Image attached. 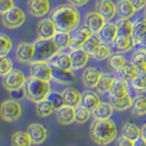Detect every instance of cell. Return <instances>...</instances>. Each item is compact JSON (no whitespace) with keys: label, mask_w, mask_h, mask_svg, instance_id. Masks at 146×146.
Listing matches in <instances>:
<instances>
[{"label":"cell","mask_w":146,"mask_h":146,"mask_svg":"<svg viewBox=\"0 0 146 146\" xmlns=\"http://www.w3.org/2000/svg\"><path fill=\"white\" fill-rule=\"evenodd\" d=\"M113 107L109 102H102L98 105L91 114L95 118V120H109L111 119L113 113Z\"/></svg>","instance_id":"cell-25"},{"label":"cell","mask_w":146,"mask_h":146,"mask_svg":"<svg viewBox=\"0 0 146 146\" xmlns=\"http://www.w3.org/2000/svg\"><path fill=\"white\" fill-rule=\"evenodd\" d=\"M115 146H133V141L121 135L116 140Z\"/></svg>","instance_id":"cell-48"},{"label":"cell","mask_w":146,"mask_h":146,"mask_svg":"<svg viewBox=\"0 0 146 146\" xmlns=\"http://www.w3.org/2000/svg\"><path fill=\"white\" fill-rule=\"evenodd\" d=\"M56 32L57 29L50 18L41 19L36 26V33H38V38L52 39Z\"/></svg>","instance_id":"cell-15"},{"label":"cell","mask_w":146,"mask_h":146,"mask_svg":"<svg viewBox=\"0 0 146 146\" xmlns=\"http://www.w3.org/2000/svg\"><path fill=\"white\" fill-rule=\"evenodd\" d=\"M100 103V99L97 92L90 90H87L82 92L80 104L88 109L90 112H92L98 107V105Z\"/></svg>","instance_id":"cell-21"},{"label":"cell","mask_w":146,"mask_h":146,"mask_svg":"<svg viewBox=\"0 0 146 146\" xmlns=\"http://www.w3.org/2000/svg\"><path fill=\"white\" fill-rule=\"evenodd\" d=\"M125 63H126V58L121 53H115L113 55H111V57L109 58L110 68L117 72L121 70Z\"/></svg>","instance_id":"cell-41"},{"label":"cell","mask_w":146,"mask_h":146,"mask_svg":"<svg viewBox=\"0 0 146 146\" xmlns=\"http://www.w3.org/2000/svg\"><path fill=\"white\" fill-rule=\"evenodd\" d=\"M68 1L70 2V4L72 5V6H74L76 7H80L88 4L89 0H68Z\"/></svg>","instance_id":"cell-50"},{"label":"cell","mask_w":146,"mask_h":146,"mask_svg":"<svg viewBox=\"0 0 146 146\" xmlns=\"http://www.w3.org/2000/svg\"><path fill=\"white\" fill-rule=\"evenodd\" d=\"M110 96L111 97H123L129 94V83L128 81L121 78H115L113 83L109 91Z\"/></svg>","instance_id":"cell-22"},{"label":"cell","mask_w":146,"mask_h":146,"mask_svg":"<svg viewBox=\"0 0 146 146\" xmlns=\"http://www.w3.org/2000/svg\"><path fill=\"white\" fill-rule=\"evenodd\" d=\"M23 88L25 91V98L32 102L38 103L40 100L47 98L50 91V84L49 81L42 80L30 76L27 78L26 83Z\"/></svg>","instance_id":"cell-3"},{"label":"cell","mask_w":146,"mask_h":146,"mask_svg":"<svg viewBox=\"0 0 146 146\" xmlns=\"http://www.w3.org/2000/svg\"><path fill=\"white\" fill-rule=\"evenodd\" d=\"M15 7L13 0H0V14H4Z\"/></svg>","instance_id":"cell-47"},{"label":"cell","mask_w":146,"mask_h":146,"mask_svg":"<svg viewBox=\"0 0 146 146\" xmlns=\"http://www.w3.org/2000/svg\"><path fill=\"white\" fill-rule=\"evenodd\" d=\"M33 44L35 48L34 60L49 62L60 51L52 39L38 38Z\"/></svg>","instance_id":"cell-4"},{"label":"cell","mask_w":146,"mask_h":146,"mask_svg":"<svg viewBox=\"0 0 146 146\" xmlns=\"http://www.w3.org/2000/svg\"><path fill=\"white\" fill-rule=\"evenodd\" d=\"M57 120L62 125H70L75 121L74 108L64 105L57 111Z\"/></svg>","instance_id":"cell-23"},{"label":"cell","mask_w":146,"mask_h":146,"mask_svg":"<svg viewBox=\"0 0 146 146\" xmlns=\"http://www.w3.org/2000/svg\"><path fill=\"white\" fill-rule=\"evenodd\" d=\"M98 36L102 41V43L105 44H113L116 36L118 35V27L116 23L107 22L102 27V29L100 30L97 34Z\"/></svg>","instance_id":"cell-19"},{"label":"cell","mask_w":146,"mask_h":146,"mask_svg":"<svg viewBox=\"0 0 146 146\" xmlns=\"http://www.w3.org/2000/svg\"><path fill=\"white\" fill-rule=\"evenodd\" d=\"M27 9L35 17H42L50 10L49 0H29Z\"/></svg>","instance_id":"cell-13"},{"label":"cell","mask_w":146,"mask_h":146,"mask_svg":"<svg viewBox=\"0 0 146 146\" xmlns=\"http://www.w3.org/2000/svg\"><path fill=\"white\" fill-rule=\"evenodd\" d=\"M71 60V68L72 70H80L83 68L89 61L90 55L85 52L82 48L70 50L68 53Z\"/></svg>","instance_id":"cell-16"},{"label":"cell","mask_w":146,"mask_h":146,"mask_svg":"<svg viewBox=\"0 0 146 146\" xmlns=\"http://www.w3.org/2000/svg\"><path fill=\"white\" fill-rule=\"evenodd\" d=\"M55 111L52 104L47 99L40 100L39 102L36 103V115L40 118H46L50 116Z\"/></svg>","instance_id":"cell-36"},{"label":"cell","mask_w":146,"mask_h":146,"mask_svg":"<svg viewBox=\"0 0 146 146\" xmlns=\"http://www.w3.org/2000/svg\"><path fill=\"white\" fill-rule=\"evenodd\" d=\"M144 76H145V80H146V73L144 74ZM144 92H146V89H145V90H144Z\"/></svg>","instance_id":"cell-55"},{"label":"cell","mask_w":146,"mask_h":146,"mask_svg":"<svg viewBox=\"0 0 146 146\" xmlns=\"http://www.w3.org/2000/svg\"><path fill=\"white\" fill-rule=\"evenodd\" d=\"M131 85L132 89L140 91V92H144L146 89V80H145V76L143 73H139L135 78H133L131 80Z\"/></svg>","instance_id":"cell-45"},{"label":"cell","mask_w":146,"mask_h":146,"mask_svg":"<svg viewBox=\"0 0 146 146\" xmlns=\"http://www.w3.org/2000/svg\"><path fill=\"white\" fill-rule=\"evenodd\" d=\"M116 25L118 27V34L119 35L131 36L133 23H132L130 19L120 18V19L116 22Z\"/></svg>","instance_id":"cell-42"},{"label":"cell","mask_w":146,"mask_h":146,"mask_svg":"<svg viewBox=\"0 0 146 146\" xmlns=\"http://www.w3.org/2000/svg\"><path fill=\"white\" fill-rule=\"evenodd\" d=\"M74 111H75V122H77L78 124H84V123H86L90 120L91 112L87 108L82 106L81 104L74 108Z\"/></svg>","instance_id":"cell-39"},{"label":"cell","mask_w":146,"mask_h":146,"mask_svg":"<svg viewBox=\"0 0 146 146\" xmlns=\"http://www.w3.org/2000/svg\"><path fill=\"white\" fill-rule=\"evenodd\" d=\"M26 80L27 78L24 73L20 70L13 68L10 72L3 77L2 84L5 89L11 92V91L22 89L26 83Z\"/></svg>","instance_id":"cell-6"},{"label":"cell","mask_w":146,"mask_h":146,"mask_svg":"<svg viewBox=\"0 0 146 146\" xmlns=\"http://www.w3.org/2000/svg\"><path fill=\"white\" fill-rule=\"evenodd\" d=\"M106 20L96 11H90L86 14L84 17V25L89 27L94 34H98L105 25Z\"/></svg>","instance_id":"cell-18"},{"label":"cell","mask_w":146,"mask_h":146,"mask_svg":"<svg viewBox=\"0 0 146 146\" xmlns=\"http://www.w3.org/2000/svg\"><path fill=\"white\" fill-rule=\"evenodd\" d=\"M118 73L119 76L121 79L127 81H131L133 78H135L139 74V70L134 64L131 61V62H126L121 70L118 71Z\"/></svg>","instance_id":"cell-32"},{"label":"cell","mask_w":146,"mask_h":146,"mask_svg":"<svg viewBox=\"0 0 146 146\" xmlns=\"http://www.w3.org/2000/svg\"><path fill=\"white\" fill-rule=\"evenodd\" d=\"M113 46L118 51L126 52L135 47V41L131 36L125 35H117L115 40L113 42Z\"/></svg>","instance_id":"cell-24"},{"label":"cell","mask_w":146,"mask_h":146,"mask_svg":"<svg viewBox=\"0 0 146 146\" xmlns=\"http://www.w3.org/2000/svg\"><path fill=\"white\" fill-rule=\"evenodd\" d=\"M27 132L29 133L32 143L35 145H38L43 143L48 137V130L44 125L40 123H31L27 127Z\"/></svg>","instance_id":"cell-10"},{"label":"cell","mask_w":146,"mask_h":146,"mask_svg":"<svg viewBox=\"0 0 146 146\" xmlns=\"http://www.w3.org/2000/svg\"><path fill=\"white\" fill-rule=\"evenodd\" d=\"M12 146H31L32 141L27 131H16L11 137Z\"/></svg>","instance_id":"cell-35"},{"label":"cell","mask_w":146,"mask_h":146,"mask_svg":"<svg viewBox=\"0 0 146 146\" xmlns=\"http://www.w3.org/2000/svg\"><path fill=\"white\" fill-rule=\"evenodd\" d=\"M141 136L146 140V123L143 125V127H141Z\"/></svg>","instance_id":"cell-53"},{"label":"cell","mask_w":146,"mask_h":146,"mask_svg":"<svg viewBox=\"0 0 146 146\" xmlns=\"http://www.w3.org/2000/svg\"><path fill=\"white\" fill-rule=\"evenodd\" d=\"M121 134L126 138L135 141L141 137V129L132 122H127L121 129Z\"/></svg>","instance_id":"cell-34"},{"label":"cell","mask_w":146,"mask_h":146,"mask_svg":"<svg viewBox=\"0 0 146 146\" xmlns=\"http://www.w3.org/2000/svg\"><path fill=\"white\" fill-rule=\"evenodd\" d=\"M64 105L76 108L81 103V93L72 87H68L61 91Z\"/></svg>","instance_id":"cell-20"},{"label":"cell","mask_w":146,"mask_h":146,"mask_svg":"<svg viewBox=\"0 0 146 146\" xmlns=\"http://www.w3.org/2000/svg\"><path fill=\"white\" fill-rule=\"evenodd\" d=\"M111 49L107 44L102 43L99 45V47L95 49V51L92 53L91 57L95 58L96 60H104L108 58L111 57Z\"/></svg>","instance_id":"cell-40"},{"label":"cell","mask_w":146,"mask_h":146,"mask_svg":"<svg viewBox=\"0 0 146 146\" xmlns=\"http://www.w3.org/2000/svg\"><path fill=\"white\" fill-rule=\"evenodd\" d=\"M26 19L25 13L17 7H13L6 13L2 14L3 25L9 29H18L24 24Z\"/></svg>","instance_id":"cell-7"},{"label":"cell","mask_w":146,"mask_h":146,"mask_svg":"<svg viewBox=\"0 0 146 146\" xmlns=\"http://www.w3.org/2000/svg\"><path fill=\"white\" fill-rule=\"evenodd\" d=\"M49 18L54 23L58 31L70 33L78 29L80 23V14L72 5H61L54 8Z\"/></svg>","instance_id":"cell-1"},{"label":"cell","mask_w":146,"mask_h":146,"mask_svg":"<svg viewBox=\"0 0 146 146\" xmlns=\"http://www.w3.org/2000/svg\"><path fill=\"white\" fill-rule=\"evenodd\" d=\"M136 11H140L146 7V0H129Z\"/></svg>","instance_id":"cell-49"},{"label":"cell","mask_w":146,"mask_h":146,"mask_svg":"<svg viewBox=\"0 0 146 146\" xmlns=\"http://www.w3.org/2000/svg\"><path fill=\"white\" fill-rule=\"evenodd\" d=\"M143 17H144V19L146 20V7H145V9H144V13H143Z\"/></svg>","instance_id":"cell-54"},{"label":"cell","mask_w":146,"mask_h":146,"mask_svg":"<svg viewBox=\"0 0 146 146\" xmlns=\"http://www.w3.org/2000/svg\"><path fill=\"white\" fill-rule=\"evenodd\" d=\"M13 70V62L7 56L0 57V76L4 77Z\"/></svg>","instance_id":"cell-46"},{"label":"cell","mask_w":146,"mask_h":146,"mask_svg":"<svg viewBox=\"0 0 146 146\" xmlns=\"http://www.w3.org/2000/svg\"><path fill=\"white\" fill-rule=\"evenodd\" d=\"M94 33L89 27L85 25L81 26L75 29L74 33L70 35V41L68 45V48L70 50L81 48L82 45L84 44L85 41L90 38Z\"/></svg>","instance_id":"cell-9"},{"label":"cell","mask_w":146,"mask_h":146,"mask_svg":"<svg viewBox=\"0 0 146 146\" xmlns=\"http://www.w3.org/2000/svg\"><path fill=\"white\" fill-rule=\"evenodd\" d=\"M13 47V42L9 36L4 33H0V57L7 56Z\"/></svg>","instance_id":"cell-44"},{"label":"cell","mask_w":146,"mask_h":146,"mask_svg":"<svg viewBox=\"0 0 146 146\" xmlns=\"http://www.w3.org/2000/svg\"><path fill=\"white\" fill-rule=\"evenodd\" d=\"M114 79H115V76L111 74V73H102L100 80L98 81V84L95 89L100 94L109 92L113 83Z\"/></svg>","instance_id":"cell-28"},{"label":"cell","mask_w":146,"mask_h":146,"mask_svg":"<svg viewBox=\"0 0 146 146\" xmlns=\"http://www.w3.org/2000/svg\"><path fill=\"white\" fill-rule=\"evenodd\" d=\"M46 99L52 104L55 111H58V109H60L62 106H64V100H63L61 92H58V91H55V90H50Z\"/></svg>","instance_id":"cell-43"},{"label":"cell","mask_w":146,"mask_h":146,"mask_svg":"<svg viewBox=\"0 0 146 146\" xmlns=\"http://www.w3.org/2000/svg\"><path fill=\"white\" fill-rule=\"evenodd\" d=\"M137 48H140V49H143V50H145L146 51V36L144 38H143L141 39L140 42L138 43V44H136L135 45Z\"/></svg>","instance_id":"cell-52"},{"label":"cell","mask_w":146,"mask_h":146,"mask_svg":"<svg viewBox=\"0 0 146 146\" xmlns=\"http://www.w3.org/2000/svg\"><path fill=\"white\" fill-rule=\"evenodd\" d=\"M52 40L57 45V47L60 50H62L68 48V45H70V35L68 32L57 30Z\"/></svg>","instance_id":"cell-37"},{"label":"cell","mask_w":146,"mask_h":146,"mask_svg":"<svg viewBox=\"0 0 146 146\" xmlns=\"http://www.w3.org/2000/svg\"><path fill=\"white\" fill-rule=\"evenodd\" d=\"M110 103L112 105L113 109L117 111H124L131 107L132 99L127 94L123 97H111L110 96Z\"/></svg>","instance_id":"cell-26"},{"label":"cell","mask_w":146,"mask_h":146,"mask_svg":"<svg viewBox=\"0 0 146 146\" xmlns=\"http://www.w3.org/2000/svg\"><path fill=\"white\" fill-rule=\"evenodd\" d=\"M131 62L138 68L139 73H146V51L138 48L131 55Z\"/></svg>","instance_id":"cell-29"},{"label":"cell","mask_w":146,"mask_h":146,"mask_svg":"<svg viewBox=\"0 0 146 146\" xmlns=\"http://www.w3.org/2000/svg\"><path fill=\"white\" fill-rule=\"evenodd\" d=\"M30 76L42 80H51V66L48 62L46 61L33 60L30 62Z\"/></svg>","instance_id":"cell-8"},{"label":"cell","mask_w":146,"mask_h":146,"mask_svg":"<svg viewBox=\"0 0 146 146\" xmlns=\"http://www.w3.org/2000/svg\"><path fill=\"white\" fill-rule=\"evenodd\" d=\"M16 57L21 63H30L34 60L35 48L33 43H20L16 48Z\"/></svg>","instance_id":"cell-12"},{"label":"cell","mask_w":146,"mask_h":146,"mask_svg":"<svg viewBox=\"0 0 146 146\" xmlns=\"http://www.w3.org/2000/svg\"><path fill=\"white\" fill-rule=\"evenodd\" d=\"M49 64H53V65L57 66L63 70H72L71 68V60L70 54L67 53H58L51 60L48 62Z\"/></svg>","instance_id":"cell-33"},{"label":"cell","mask_w":146,"mask_h":146,"mask_svg":"<svg viewBox=\"0 0 146 146\" xmlns=\"http://www.w3.org/2000/svg\"><path fill=\"white\" fill-rule=\"evenodd\" d=\"M133 146H146V140L141 136L139 139L133 141Z\"/></svg>","instance_id":"cell-51"},{"label":"cell","mask_w":146,"mask_h":146,"mask_svg":"<svg viewBox=\"0 0 146 146\" xmlns=\"http://www.w3.org/2000/svg\"><path fill=\"white\" fill-rule=\"evenodd\" d=\"M51 66V72H52V80L60 84H71L75 81L76 78L72 70H63L57 66L50 64Z\"/></svg>","instance_id":"cell-14"},{"label":"cell","mask_w":146,"mask_h":146,"mask_svg":"<svg viewBox=\"0 0 146 146\" xmlns=\"http://www.w3.org/2000/svg\"><path fill=\"white\" fill-rule=\"evenodd\" d=\"M90 137L94 143L106 146L117 138V126L112 120H94L90 127Z\"/></svg>","instance_id":"cell-2"},{"label":"cell","mask_w":146,"mask_h":146,"mask_svg":"<svg viewBox=\"0 0 146 146\" xmlns=\"http://www.w3.org/2000/svg\"><path fill=\"white\" fill-rule=\"evenodd\" d=\"M95 9L106 21L111 20L117 14V7L111 0H98Z\"/></svg>","instance_id":"cell-11"},{"label":"cell","mask_w":146,"mask_h":146,"mask_svg":"<svg viewBox=\"0 0 146 146\" xmlns=\"http://www.w3.org/2000/svg\"><path fill=\"white\" fill-rule=\"evenodd\" d=\"M22 115V108L16 100H7L0 105V117L3 121L12 122Z\"/></svg>","instance_id":"cell-5"},{"label":"cell","mask_w":146,"mask_h":146,"mask_svg":"<svg viewBox=\"0 0 146 146\" xmlns=\"http://www.w3.org/2000/svg\"><path fill=\"white\" fill-rule=\"evenodd\" d=\"M102 43V41L100 40V38L98 36L97 34H93L92 36L87 39L84 44L82 45V49L84 50L85 52L88 53L90 56L92 55V53L95 51V49L99 47V45Z\"/></svg>","instance_id":"cell-38"},{"label":"cell","mask_w":146,"mask_h":146,"mask_svg":"<svg viewBox=\"0 0 146 146\" xmlns=\"http://www.w3.org/2000/svg\"><path fill=\"white\" fill-rule=\"evenodd\" d=\"M131 111L136 116H143L146 114V96L137 95L132 99Z\"/></svg>","instance_id":"cell-30"},{"label":"cell","mask_w":146,"mask_h":146,"mask_svg":"<svg viewBox=\"0 0 146 146\" xmlns=\"http://www.w3.org/2000/svg\"><path fill=\"white\" fill-rule=\"evenodd\" d=\"M131 36L135 41V45L138 44L140 41L146 36V20L139 19L133 23Z\"/></svg>","instance_id":"cell-31"},{"label":"cell","mask_w":146,"mask_h":146,"mask_svg":"<svg viewBox=\"0 0 146 146\" xmlns=\"http://www.w3.org/2000/svg\"><path fill=\"white\" fill-rule=\"evenodd\" d=\"M116 7L119 17L123 18V19H130L136 12L129 0H119L116 4Z\"/></svg>","instance_id":"cell-27"},{"label":"cell","mask_w":146,"mask_h":146,"mask_svg":"<svg viewBox=\"0 0 146 146\" xmlns=\"http://www.w3.org/2000/svg\"><path fill=\"white\" fill-rule=\"evenodd\" d=\"M102 73V72L97 68L94 67L86 68L83 70V73H82V77H81L82 83H83V85L86 88L89 89L96 88Z\"/></svg>","instance_id":"cell-17"}]
</instances>
